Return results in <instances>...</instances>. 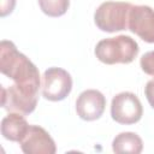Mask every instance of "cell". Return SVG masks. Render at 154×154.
Instances as JSON below:
<instances>
[{
  "mask_svg": "<svg viewBox=\"0 0 154 154\" xmlns=\"http://www.w3.org/2000/svg\"><path fill=\"white\" fill-rule=\"evenodd\" d=\"M14 6H16V0H1L0 16L1 17H6L7 14L12 13Z\"/></svg>",
  "mask_w": 154,
  "mask_h": 154,
  "instance_id": "obj_14",
  "label": "cell"
},
{
  "mask_svg": "<svg viewBox=\"0 0 154 154\" xmlns=\"http://www.w3.org/2000/svg\"><path fill=\"white\" fill-rule=\"evenodd\" d=\"M40 8L49 17H60L66 13L70 0H38Z\"/></svg>",
  "mask_w": 154,
  "mask_h": 154,
  "instance_id": "obj_12",
  "label": "cell"
},
{
  "mask_svg": "<svg viewBox=\"0 0 154 154\" xmlns=\"http://www.w3.org/2000/svg\"><path fill=\"white\" fill-rule=\"evenodd\" d=\"M19 144L25 154H54L57 152L54 140L38 125H29V129Z\"/></svg>",
  "mask_w": 154,
  "mask_h": 154,
  "instance_id": "obj_8",
  "label": "cell"
},
{
  "mask_svg": "<svg viewBox=\"0 0 154 154\" xmlns=\"http://www.w3.org/2000/svg\"><path fill=\"white\" fill-rule=\"evenodd\" d=\"M72 89L71 75L61 67H49L42 76V96L49 101L64 100Z\"/></svg>",
  "mask_w": 154,
  "mask_h": 154,
  "instance_id": "obj_5",
  "label": "cell"
},
{
  "mask_svg": "<svg viewBox=\"0 0 154 154\" xmlns=\"http://www.w3.org/2000/svg\"><path fill=\"white\" fill-rule=\"evenodd\" d=\"M0 71L14 81L19 88L38 94L40 72L38 69L23 53L18 52L13 42L2 40L0 43Z\"/></svg>",
  "mask_w": 154,
  "mask_h": 154,
  "instance_id": "obj_1",
  "label": "cell"
},
{
  "mask_svg": "<svg viewBox=\"0 0 154 154\" xmlns=\"http://www.w3.org/2000/svg\"><path fill=\"white\" fill-rule=\"evenodd\" d=\"M140 65L144 73L154 76V51L144 53L140 60Z\"/></svg>",
  "mask_w": 154,
  "mask_h": 154,
  "instance_id": "obj_13",
  "label": "cell"
},
{
  "mask_svg": "<svg viewBox=\"0 0 154 154\" xmlns=\"http://www.w3.org/2000/svg\"><path fill=\"white\" fill-rule=\"evenodd\" d=\"M128 29L144 42L154 43V10L147 5H132Z\"/></svg>",
  "mask_w": 154,
  "mask_h": 154,
  "instance_id": "obj_7",
  "label": "cell"
},
{
  "mask_svg": "<svg viewBox=\"0 0 154 154\" xmlns=\"http://www.w3.org/2000/svg\"><path fill=\"white\" fill-rule=\"evenodd\" d=\"M23 116L17 112H10L2 118L1 135L4 138L12 142H20L23 140L29 129V124Z\"/></svg>",
  "mask_w": 154,
  "mask_h": 154,
  "instance_id": "obj_10",
  "label": "cell"
},
{
  "mask_svg": "<svg viewBox=\"0 0 154 154\" xmlns=\"http://www.w3.org/2000/svg\"><path fill=\"white\" fill-rule=\"evenodd\" d=\"M137 42L126 35L103 38L97 42L95 47L96 58L107 65L113 64H130L138 54Z\"/></svg>",
  "mask_w": 154,
  "mask_h": 154,
  "instance_id": "obj_2",
  "label": "cell"
},
{
  "mask_svg": "<svg viewBox=\"0 0 154 154\" xmlns=\"http://www.w3.org/2000/svg\"><path fill=\"white\" fill-rule=\"evenodd\" d=\"M37 99V94L26 91L17 84H12L8 88L1 87V106L8 112L30 114L36 108Z\"/></svg>",
  "mask_w": 154,
  "mask_h": 154,
  "instance_id": "obj_6",
  "label": "cell"
},
{
  "mask_svg": "<svg viewBox=\"0 0 154 154\" xmlns=\"http://www.w3.org/2000/svg\"><path fill=\"white\" fill-rule=\"evenodd\" d=\"M106 107V97L95 89H88L79 94L76 101V112L83 120L91 122L99 119Z\"/></svg>",
  "mask_w": 154,
  "mask_h": 154,
  "instance_id": "obj_9",
  "label": "cell"
},
{
  "mask_svg": "<svg viewBox=\"0 0 154 154\" xmlns=\"http://www.w3.org/2000/svg\"><path fill=\"white\" fill-rule=\"evenodd\" d=\"M143 114L140 99L131 91L117 94L111 102V117L114 122L124 125L137 123Z\"/></svg>",
  "mask_w": 154,
  "mask_h": 154,
  "instance_id": "obj_4",
  "label": "cell"
},
{
  "mask_svg": "<svg viewBox=\"0 0 154 154\" xmlns=\"http://www.w3.org/2000/svg\"><path fill=\"white\" fill-rule=\"evenodd\" d=\"M144 94H146V97L149 105L154 108V79H150L147 82L146 88H144Z\"/></svg>",
  "mask_w": 154,
  "mask_h": 154,
  "instance_id": "obj_15",
  "label": "cell"
},
{
  "mask_svg": "<svg viewBox=\"0 0 154 154\" xmlns=\"http://www.w3.org/2000/svg\"><path fill=\"white\" fill-rule=\"evenodd\" d=\"M131 6L125 1H105L96 8L94 22L100 30L106 32L126 30Z\"/></svg>",
  "mask_w": 154,
  "mask_h": 154,
  "instance_id": "obj_3",
  "label": "cell"
},
{
  "mask_svg": "<svg viewBox=\"0 0 154 154\" xmlns=\"http://www.w3.org/2000/svg\"><path fill=\"white\" fill-rule=\"evenodd\" d=\"M112 149L114 153H130L138 154L143 149V142L141 137L135 132H120L112 142Z\"/></svg>",
  "mask_w": 154,
  "mask_h": 154,
  "instance_id": "obj_11",
  "label": "cell"
}]
</instances>
